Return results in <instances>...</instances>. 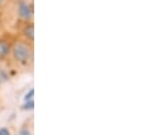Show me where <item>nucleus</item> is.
Listing matches in <instances>:
<instances>
[{
	"mask_svg": "<svg viewBox=\"0 0 147 135\" xmlns=\"http://www.w3.org/2000/svg\"><path fill=\"white\" fill-rule=\"evenodd\" d=\"M33 107H34V101H33V100L25 101V103L23 104V109H26V110H29V109H33Z\"/></svg>",
	"mask_w": 147,
	"mask_h": 135,
	"instance_id": "5",
	"label": "nucleus"
},
{
	"mask_svg": "<svg viewBox=\"0 0 147 135\" xmlns=\"http://www.w3.org/2000/svg\"><path fill=\"white\" fill-rule=\"evenodd\" d=\"M9 53V45L6 41L0 40V58L6 57Z\"/></svg>",
	"mask_w": 147,
	"mask_h": 135,
	"instance_id": "4",
	"label": "nucleus"
},
{
	"mask_svg": "<svg viewBox=\"0 0 147 135\" xmlns=\"http://www.w3.org/2000/svg\"><path fill=\"white\" fill-rule=\"evenodd\" d=\"M23 34L26 39H29L30 41H33L34 40V26L33 24H28L25 25V27L23 29Z\"/></svg>",
	"mask_w": 147,
	"mask_h": 135,
	"instance_id": "3",
	"label": "nucleus"
},
{
	"mask_svg": "<svg viewBox=\"0 0 147 135\" xmlns=\"http://www.w3.org/2000/svg\"><path fill=\"white\" fill-rule=\"evenodd\" d=\"M7 80H8V76H7L6 72L5 70H0V83L1 82H6Z\"/></svg>",
	"mask_w": 147,
	"mask_h": 135,
	"instance_id": "7",
	"label": "nucleus"
},
{
	"mask_svg": "<svg viewBox=\"0 0 147 135\" xmlns=\"http://www.w3.org/2000/svg\"><path fill=\"white\" fill-rule=\"evenodd\" d=\"M0 135H10L7 128H0Z\"/></svg>",
	"mask_w": 147,
	"mask_h": 135,
	"instance_id": "8",
	"label": "nucleus"
},
{
	"mask_svg": "<svg viewBox=\"0 0 147 135\" xmlns=\"http://www.w3.org/2000/svg\"><path fill=\"white\" fill-rule=\"evenodd\" d=\"M21 135H31V133H30V131H28V130H22V131H21Z\"/></svg>",
	"mask_w": 147,
	"mask_h": 135,
	"instance_id": "9",
	"label": "nucleus"
},
{
	"mask_svg": "<svg viewBox=\"0 0 147 135\" xmlns=\"http://www.w3.org/2000/svg\"><path fill=\"white\" fill-rule=\"evenodd\" d=\"M11 52H13L14 58L20 63H26L31 56V51H30L29 47L21 42H17L14 44Z\"/></svg>",
	"mask_w": 147,
	"mask_h": 135,
	"instance_id": "1",
	"label": "nucleus"
},
{
	"mask_svg": "<svg viewBox=\"0 0 147 135\" xmlns=\"http://www.w3.org/2000/svg\"><path fill=\"white\" fill-rule=\"evenodd\" d=\"M33 96H34V90L33 89H31L26 94H25V97H24V100L25 101H29V100H33Z\"/></svg>",
	"mask_w": 147,
	"mask_h": 135,
	"instance_id": "6",
	"label": "nucleus"
},
{
	"mask_svg": "<svg viewBox=\"0 0 147 135\" xmlns=\"http://www.w3.org/2000/svg\"><path fill=\"white\" fill-rule=\"evenodd\" d=\"M17 14L18 17L24 19V21H29L32 17L33 14V7L31 3H29L25 0H20L17 3Z\"/></svg>",
	"mask_w": 147,
	"mask_h": 135,
	"instance_id": "2",
	"label": "nucleus"
},
{
	"mask_svg": "<svg viewBox=\"0 0 147 135\" xmlns=\"http://www.w3.org/2000/svg\"><path fill=\"white\" fill-rule=\"evenodd\" d=\"M5 2H6V0H0V7H1V6H3V5H5Z\"/></svg>",
	"mask_w": 147,
	"mask_h": 135,
	"instance_id": "10",
	"label": "nucleus"
}]
</instances>
